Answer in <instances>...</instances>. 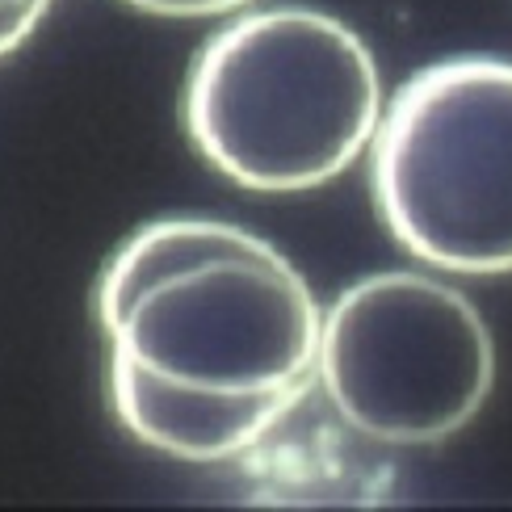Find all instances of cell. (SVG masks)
<instances>
[{"mask_svg":"<svg viewBox=\"0 0 512 512\" xmlns=\"http://www.w3.org/2000/svg\"><path fill=\"white\" fill-rule=\"evenodd\" d=\"M374 51L332 13L282 5L231 17L185 80V131L252 194H307L374 143Z\"/></svg>","mask_w":512,"mask_h":512,"instance_id":"obj_1","label":"cell"},{"mask_svg":"<svg viewBox=\"0 0 512 512\" xmlns=\"http://www.w3.org/2000/svg\"><path fill=\"white\" fill-rule=\"evenodd\" d=\"M374 198L416 261L512 269V63L458 55L416 72L378 118Z\"/></svg>","mask_w":512,"mask_h":512,"instance_id":"obj_2","label":"cell"},{"mask_svg":"<svg viewBox=\"0 0 512 512\" xmlns=\"http://www.w3.org/2000/svg\"><path fill=\"white\" fill-rule=\"evenodd\" d=\"M315 378L340 420L382 445H437L492 395L496 345L450 282L391 269L353 282L319 319Z\"/></svg>","mask_w":512,"mask_h":512,"instance_id":"obj_3","label":"cell"},{"mask_svg":"<svg viewBox=\"0 0 512 512\" xmlns=\"http://www.w3.org/2000/svg\"><path fill=\"white\" fill-rule=\"evenodd\" d=\"M319 311L273 244L189 265L143 290L105 332L110 357L202 391H307Z\"/></svg>","mask_w":512,"mask_h":512,"instance_id":"obj_4","label":"cell"},{"mask_svg":"<svg viewBox=\"0 0 512 512\" xmlns=\"http://www.w3.org/2000/svg\"><path fill=\"white\" fill-rule=\"evenodd\" d=\"M303 391H202L156 378L110 357V403L122 429L147 450L181 462H227L252 450L298 403Z\"/></svg>","mask_w":512,"mask_h":512,"instance_id":"obj_5","label":"cell"},{"mask_svg":"<svg viewBox=\"0 0 512 512\" xmlns=\"http://www.w3.org/2000/svg\"><path fill=\"white\" fill-rule=\"evenodd\" d=\"M256 248H265L261 236H252L248 227L215 223V219H160L139 227L110 256V265L101 273V286H97L101 328H110L143 290H152L164 277L202 261H219V256H244Z\"/></svg>","mask_w":512,"mask_h":512,"instance_id":"obj_6","label":"cell"},{"mask_svg":"<svg viewBox=\"0 0 512 512\" xmlns=\"http://www.w3.org/2000/svg\"><path fill=\"white\" fill-rule=\"evenodd\" d=\"M143 13H156V17H227L252 0H126Z\"/></svg>","mask_w":512,"mask_h":512,"instance_id":"obj_7","label":"cell"},{"mask_svg":"<svg viewBox=\"0 0 512 512\" xmlns=\"http://www.w3.org/2000/svg\"><path fill=\"white\" fill-rule=\"evenodd\" d=\"M47 17L42 9H17V13H0V59L13 55L21 42H26L34 30H38V21Z\"/></svg>","mask_w":512,"mask_h":512,"instance_id":"obj_8","label":"cell"},{"mask_svg":"<svg viewBox=\"0 0 512 512\" xmlns=\"http://www.w3.org/2000/svg\"><path fill=\"white\" fill-rule=\"evenodd\" d=\"M17 9H51V0H0V13H17Z\"/></svg>","mask_w":512,"mask_h":512,"instance_id":"obj_9","label":"cell"}]
</instances>
